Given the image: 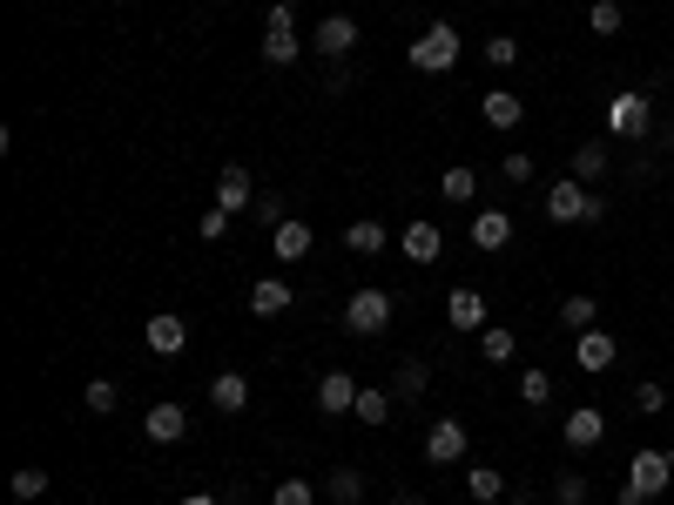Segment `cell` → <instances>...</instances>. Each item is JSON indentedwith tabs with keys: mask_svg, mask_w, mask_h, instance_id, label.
Listing matches in <instances>:
<instances>
[{
	"mask_svg": "<svg viewBox=\"0 0 674 505\" xmlns=\"http://www.w3.org/2000/svg\"><path fill=\"white\" fill-rule=\"evenodd\" d=\"M182 344H189V324L176 317V310H149V351L155 358H176Z\"/></svg>",
	"mask_w": 674,
	"mask_h": 505,
	"instance_id": "obj_14",
	"label": "cell"
},
{
	"mask_svg": "<svg viewBox=\"0 0 674 505\" xmlns=\"http://www.w3.org/2000/svg\"><path fill=\"white\" fill-rule=\"evenodd\" d=\"M270 505H317V485L310 479H284V485L270 492Z\"/></svg>",
	"mask_w": 674,
	"mask_h": 505,
	"instance_id": "obj_37",
	"label": "cell"
},
{
	"mask_svg": "<svg viewBox=\"0 0 674 505\" xmlns=\"http://www.w3.org/2000/svg\"><path fill=\"white\" fill-rule=\"evenodd\" d=\"M560 324H567L574 337H580V330H593V324H601V303H593L587 290H574V297L560 303Z\"/></svg>",
	"mask_w": 674,
	"mask_h": 505,
	"instance_id": "obj_25",
	"label": "cell"
},
{
	"mask_svg": "<svg viewBox=\"0 0 674 505\" xmlns=\"http://www.w3.org/2000/svg\"><path fill=\"white\" fill-rule=\"evenodd\" d=\"M560 438H567V452H593V445L607 438V411H601V405H580V411H567Z\"/></svg>",
	"mask_w": 674,
	"mask_h": 505,
	"instance_id": "obj_11",
	"label": "cell"
},
{
	"mask_svg": "<svg viewBox=\"0 0 674 505\" xmlns=\"http://www.w3.org/2000/svg\"><path fill=\"white\" fill-rule=\"evenodd\" d=\"M425 384H431V364L405 358L399 371H391V398H425Z\"/></svg>",
	"mask_w": 674,
	"mask_h": 505,
	"instance_id": "obj_26",
	"label": "cell"
},
{
	"mask_svg": "<svg viewBox=\"0 0 674 505\" xmlns=\"http://www.w3.org/2000/svg\"><path fill=\"white\" fill-rule=\"evenodd\" d=\"M42 505H48V498H42Z\"/></svg>",
	"mask_w": 674,
	"mask_h": 505,
	"instance_id": "obj_46",
	"label": "cell"
},
{
	"mask_svg": "<svg viewBox=\"0 0 674 505\" xmlns=\"http://www.w3.org/2000/svg\"><path fill=\"white\" fill-rule=\"evenodd\" d=\"M399 250H405V256H412L418 269H425V263H439V250H446V237H439V223H425V216H418V223H405V237H399Z\"/></svg>",
	"mask_w": 674,
	"mask_h": 505,
	"instance_id": "obj_19",
	"label": "cell"
},
{
	"mask_svg": "<svg viewBox=\"0 0 674 505\" xmlns=\"http://www.w3.org/2000/svg\"><path fill=\"white\" fill-rule=\"evenodd\" d=\"M82 405H88L95 418H108L115 405H122V384H115V377H88V392H82Z\"/></svg>",
	"mask_w": 674,
	"mask_h": 505,
	"instance_id": "obj_34",
	"label": "cell"
},
{
	"mask_svg": "<svg viewBox=\"0 0 674 505\" xmlns=\"http://www.w3.org/2000/svg\"><path fill=\"white\" fill-rule=\"evenodd\" d=\"M223 229H229V216L210 203V209H203V243H223Z\"/></svg>",
	"mask_w": 674,
	"mask_h": 505,
	"instance_id": "obj_40",
	"label": "cell"
},
{
	"mask_svg": "<svg viewBox=\"0 0 674 505\" xmlns=\"http://www.w3.org/2000/svg\"><path fill=\"white\" fill-rule=\"evenodd\" d=\"M182 505H223V498H216V492H189Z\"/></svg>",
	"mask_w": 674,
	"mask_h": 505,
	"instance_id": "obj_42",
	"label": "cell"
},
{
	"mask_svg": "<svg viewBox=\"0 0 674 505\" xmlns=\"http://www.w3.org/2000/svg\"><path fill=\"white\" fill-rule=\"evenodd\" d=\"M587 472H553V505H587Z\"/></svg>",
	"mask_w": 674,
	"mask_h": 505,
	"instance_id": "obj_35",
	"label": "cell"
},
{
	"mask_svg": "<svg viewBox=\"0 0 674 505\" xmlns=\"http://www.w3.org/2000/svg\"><path fill=\"white\" fill-rule=\"evenodd\" d=\"M520 405H527V411H540V405H553V377H546L540 364H527V371H520Z\"/></svg>",
	"mask_w": 674,
	"mask_h": 505,
	"instance_id": "obj_32",
	"label": "cell"
},
{
	"mask_svg": "<svg viewBox=\"0 0 674 505\" xmlns=\"http://www.w3.org/2000/svg\"><path fill=\"white\" fill-rule=\"evenodd\" d=\"M607 129H614L620 142H641V135L654 129V101H648V95H614V101H607Z\"/></svg>",
	"mask_w": 674,
	"mask_h": 505,
	"instance_id": "obj_6",
	"label": "cell"
},
{
	"mask_svg": "<svg viewBox=\"0 0 674 505\" xmlns=\"http://www.w3.org/2000/svg\"><path fill=\"white\" fill-rule=\"evenodd\" d=\"M142 432H149V438H155V445H176V438H182V432H189V411H182V405H169V398H163V405H149V411H142Z\"/></svg>",
	"mask_w": 674,
	"mask_h": 505,
	"instance_id": "obj_15",
	"label": "cell"
},
{
	"mask_svg": "<svg viewBox=\"0 0 674 505\" xmlns=\"http://www.w3.org/2000/svg\"><path fill=\"white\" fill-rule=\"evenodd\" d=\"M506 243H512V216H506V209H480V216H472V250L499 256Z\"/></svg>",
	"mask_w": 674,
	"mask_h": 505,
	"instance_id": "obj_18",
	"label": "cell"
},
{
	"mask_svg": "<svg viewBox=\"0 0 674 505\" xmlns=\"http://www.w3.org/2000/svg\"><path fill=\"white\" fill-rule=\"evenodd\" d=\"M216 209H223V216H250V209H257V182H250V169L229 163V169L216 176Z\"/></svg>",
	"mask_w": 674,
	"mask_h": 505,
	"instance_id": "obj_10",
	"label": "cell"
},
{
	"mask_svg": "<svg viewBox=\"0 0 674 505\" xmlns=\"http://www.w3.org/2000/svg\"><path fill=\"white\" fill-rule=\"evenodd\" d=\"M506 505H533V498H506Z\"/></svg>",
	"mask_w": 674,
	"mask_h": 505,
	"instance_id": "obj_44",
	"label": "cell"
},
{
	"mask_svg": "<svg viewBox=\"0 0 674 505\" xmlns=\"http://www.w3.org/2000/svg\"><path fill=\"white\" fill-rule=\"evenodd\" d=\"M614 358H620V344L601 330V324H593V330H580L574 337V364L587 371V377H601V371H614Z\"/></svg>",
	"mask_w": 674,
	"mask_h": 505,
	"instance_id": "obj_9",
	"label": "cell"
},
{
	"mask_svg": "<svg viewBox=\"0 0 674 505\" xmlns=\"http://www.w3.org/2000/svg\"><path fill=\"white\" fill-rule=\"evenodd\" d=\"M627 405H634V411H641V418H654V411L667 405V392H661V384H654V377H641V384H634V398H627Z\"/></svg>",
	"mask_w": 674,
	"mask_h": 505,
	"instance_id": "obj_38",
	"label": "cell"
},
{
	"mask_svg": "<svg viewBox=\"0 0 674 505\" xmlns=\"http://www.w3.org/2000/svg\"><path fill=\"white\" fill-rule=\"evenodd\" d=\"M425 458H431V465H459V458H465V424H459V418H439V424L425 432Z\"/></svg>",
	"mask_w": 674,
	"mask_h": 505,
	"instance_id": "obj_13",
	"label": "cell"
},
{
	"mask_svg": "<svg viewBox=\"0 0 674 505\" xmlns=\"http://www.w3.org/2000/svg\"><path fill=\"white\" fill-rule=\"evenodd\" d=\"M351 405H358V377H351V371H324V377H317V411H324V418H351Z\"/></svg>",
	"mask_w": 674,
	"mask_h": 505,
	"instance_id": "obj_12",
	"label": "cell"
},
{
	"mask_svg": "<svg viewBox=\"0 0 674 505\" xmlns=\"http://www.w3.org/2000/svg\"><path fill=\"white\" fill-rule=\"evenodd\" d=\"M210 405H216L223 418H236V411H250V377H244V371H223V377L210 384Z\"/></svg>",
	"mask_w": 674,
	"mask_h": 505,
	"instance_id": "obj_20",
	"label": "cell"
},
{
	"mask_svg": "<svg viewBox=\"0 0 674 505\" xmlns=\"http://www.w3.org/2000/svg\"><path fill=\"white\" fill-rule=\"evenodd\" d=\"M331 505H365V472H351V465H338V472L324 479Z\"/></svg>",
	"mask_w": 674,
	"mask_h": 505,
	"instance_id": "obj_28",
	"label": "cell"
},
{
	"mask_svg": "<svg viewBox=\"0 0 674 505\" xmlns=\"http://www.w3.org/2000/svg\"><path fill=\"white\" fill-rule=\"evenodd\" d=\"M480 115H486V129H520L527 122V95L493 88V95H480Z\"/></svg>",
	"mask_w": 674,
	"mask_h": 505,
	"instance_id": "obj_17",
	"label": "cell"
},
{
	"mask_svg": "<svg viewBox=\"0 0 674 505\" xmlns=\"http://www.w3.org/2000/svg\"><path fill=\"white\" fill-rule=\"evenodd\" d=\"M250 216H257V223H270V229H276V223H284V203H276V196H257V209H250Z\"/></svg>",
	"mask_w": 674,
	"mask_h": 505,
	"instance_id": "obj_41",
	"label": "cell"
},
{
	"mask_svg": "<svg viewBox=\"0 0 674 505\" xmlns=\"http://www.w3.org/2000/svg\"><path fill=\"white\" fill-rule=\"evenodd\" d=\"M385 243H391V229H385L378 216H358V223L344 229V250H358V256H378Z\"/></svg>",
	"mask_w": 674,
	"mask_h": 505,
	"instance_id": "obj_22",
	"label": "cell"
},
{
	"mask_svg": "<svg viewBox=\"0 0 674 505\" xmlns=\"http://www.w3.org/2000/svg\"><path fill=\"white\" fill-rule=\"evenodd\" d=\"M465 492L480 498V505H499V498H506V472H493V465H472V472H465Z\"/></svg>",
	"mask_w": 674,
	"mask_h": 505,
	"instance_id": "obj_27",
	"label": "cell"
},
{
	"mask_svg": "<svg viewBox=\"0 0 674 505\" xmlns=\"http://www.w3.org/2000/svg\"><path fill=\"white\" fill-rule=\"evenodd\" d=\"M459 55H465V41H459V27H452V21H431L418 41L405 48V61H412L418 74H452V68H459Z\"/></svg>",
	"mask_w": 674,
	"mask_h": 505,
	"instance_id": "obj_1",
	"label": "cell"
},
{
	"mask_svg": "<svg viewBox=\"0 0 674 505\" xmlns=\"http://www.w3.org/2000/svg\"><path fill=\"white\" fill-rule=\"evenodd\" d=\"M304 55V41H297V14H291V0H276V8L263 14V61L270 68H291Z\"/></svg>",
	"mask_w": 674,
	"mask_h": 505,
	"instance_id": "obj_4",
	"label": "cell"
},
{
	"mask_svg": "<svg viewBox=\"0 0 674 505\" xmlns=\"http://www.w3.org/2000/svg\"><path fill=\"white\" fill-rule=\"evenodd\" d=\"M486 61H493V68H512V61H520V41H512V34H493V41H486Z\"/></svg>",
	"mask_w": 674,
	"mask_h": 505,
	"instance_id": "obj_39",
	"label": "cell"
},
{
	"mask_svg": "<svg viewBox=\"0 0 674 505\" xmlns=\"http://www.w3.org/2000/svg\"><path fill=\"white\" fill-rule=\"evenodd\" d=\"M270 256H276V263H304V256H310V223L284 216V223L270 229Z\"/></svg>",
	"mask_w": 674,
	"mask_h": 505,
	"instance_id": "obj_16",
	"label": "cell"
},
{
	"mask_svg": "<svg viewBox=\"0 0 674 505\" xmlns=\"http://www.w3.org/2000/svg\"><path fill=\"white\" fill-rule=\"evenodd\" d=\"M351 418H365V424H391V392H385V384H358V405H351Z\"/></svg>",
	"mask_w": 674,
	"mask_h": 505,
	"instance_id": "obj_24",
	"label": "cell"
},
{
	"mask_svg": "<svg viewBox=\"0 0 674 505\" xmlns=\"http://www.w3.org/2000/svg\"><path fill=\"white\" fill-rule=\"evenodd\" d=\"M546 216L560 223V229H574V223H601V196H593L587 182H574V176H560L546 189Z\"/></svg>",
	"mask_w": 674,
	"mask_h": 505,
	"instance_id": "obj_3",
	"label": "cell"
},
{
	"mask_svg": "<svg viewBox=\"0 0 674 505\" xmlns=\"http://www.w3.org/2000/svg\"><path fill=\"white\" fill-rule=\"evenodd\" d=\"M480 358H486V364H512V358H520V337H512L506 324H486V330H480Z\"/></svg>",
	"mask_w": 674,
	"mask_h": 505,
	"instance_id": "obj_23",
	"label": "cell"
},
{
	"mask_svg": "<svg viewBox=\"0 0 674 505\" xmlns=\"http://www.w3.org/2000/svg\"><path fill=\"white\" fill-rule=\"evenodd\" d=\"M8 485H14V498H21V505H42V498H48V472H42V465H21Z\"/></svg>",
	"mask_w": 674,
	"mask_h": 505,
	"instance_id": "obj_33",
	"label": "cell"
},
{
	"mask_svg": "<svg viewBox=\"0 0 674 505\" xmlns=\"http://www.w3.org/2000/svg\"><path fill=\"white\" fill-rule=\"evenodd\" d=\"M385 324H391V290H358L344 303V330L351 337H378Z\"/></svg>",
	"mask_w": 674,
	"mask_h": 505,
	"instance_id": "obj_5",
	"label": "cell"
},
{
	"mask_svg": "<svg viewBox=\"0 0 674 505\" xmlns=\"http://www.w3.org/2000/svg\"><path fill=\"white\" fill-rule=\"evenodd\" d=\"M667 485H674L667 452H634V458H627V479H620V505H648V498H661Z\"/></svg>",
	"mask_w": 674,
	"mask_h": 505,
	"instance_id": "obj_2",
	"label": "cell"
},
{
	"mask_svg": "<svg viewBox=\"0 0 674 505\" xmlns=\"http://www.w3.org/2000/svg\"><path fill=\"white\" fill-rule=\"evenodd\" d=\"M351 48H358V21L351 14H324L310 27V55H324V61H344Z\"/></svg>",
	"mask_w": 674,
	"mask_h": 505,
	"instance_id": "obj_7",
	"label": "cell"
},
{
	"mask_svg": "<svg viewBox=\"0 0 674 505\" xmlns=\"http://www.w3.org/2000/svg\"><path fill=\"white\" fill-rule=\"evenodd\" d=\"M620 27H627V14H620V0H593V8H587V34H601V41H614Z\"/></svg>",
	"mask_w": 674,
	"mask_h": 505,
	"instance_id": "obj_29",
	"label": "cell"
},
{
	"mask_svg": "<svg viewBox=\"0 0 674 505\" xmlns=\"http://www.w3.org/2000/svg\"><path fill=\"white\" fill-rule=\"evenodd\" d=\"M446 324H452V330H465V337H480V330L493 324V310H486V297L472 290V284H459V290L446 297Z\"/></svg>",
	"mask_w": 674,
	"mask_h": 505,
	"instance_id": "obj_8",
	"label": "cell"
},
{
	"mask_svg": "<svg viewBox=\"0 0 674 505\" xmlns=\"http://www.w3.org/2000/svg\"><path fill=\"white\" fill-rule=\"evenodd\" d=\"M499 176H506V182H533V176H540V163H533V148H506V163H499Z\"/></svg>",
	"mask_w": 674,
	"mask_h": 505,
	"instance_id": "obj_36",
	"label": "cell"
},
{
	"mask_svg": "<svg viewBox=\"0 0 674 505\" xmlns=\"http://www.w3.org/2000/svg\"><path fill=\"white\" fill-rule=\"evenodd\" d=\"M607 176V148L601 142H580L574 148V182H601Z\"/></svg>",
	"mask_w": 674,
	"mask_h": 505,
	"instance_id": "obj_31",
	"label": "cell"
},
{
	"mask_svg": "<svg viewBox=\"0 0 674 505\" xmlns=\"http://www.w3.org/2000/svg\"><path fill=\"white\" fill-rule=\"evenodd\" d=\"M250 310H257V317H284V310H291V284L284 277H257L250 284Z\"/></svg>",
	"mask_w": 674,
	"mask_h": 505,
	"instance_id": "obj_21",
	"label": "cell"
},
{
	"mask_svg": "<svg viewBox=\"0 0 674 505\" xmlns=\"http://www.w3.org/2000/svg\"><path fill=\"white\" fill-rule=\"evenodd\" d=\"M391 505H425V498H418V492H399V498H391Z\"/></svg>",
	"mask_w": 674,
	"mask_h": 505,
	"instance_id": "obj_43",
	"label": "cell"
},
{
	"mask_svg": "<svg viewBox=\"0 0 674 505\" xmlns=\"http://www.w3.org/2000/svg\"><path fill=\"white\" fill-rule=\"evenodd\" d=\"M667 465H674V445H667Z\"/></svg>",
	"mask_w": 674,
	"mask_h": 505,
	"instance_id": "obj_45",
	"label": "cell"
},
{
	"mask_svg": "<svg viewBox=\"0 0 674 505\" xmlns=\"http://www.w3.org/2000/svg\"><path fill=\"white\" fill-rule=\"evenodd\" d=\"M439 189H446V203H480V176H472L465 163H452V169L439 176Z\"/></svg>",
	"mask_w": 674,
	"mask_h": 505,
	"instance_id": "obj_30",
	"label": "cell"
}]
</instances>
